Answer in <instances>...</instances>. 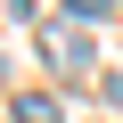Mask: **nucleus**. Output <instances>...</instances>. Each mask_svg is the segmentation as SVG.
Returning a JSON list of instances; mask_svg holds the SVG:
<instances>
[{"mask_svg":"<svg viewBox=\"0 0 123 123\" xmlns=\"http://www.w3.org/2000/svg\"><path fill=\"white\" fill-rule=\"evenodd\" d=\"M66 8H74V17H107V0H66Z\"/></svg>","mask_w":123,"mask_h":123,"instance_id":"7ed1b4c3","label":"nucleus"},{"mask_svg":"<svg viewBox=\"0 0 123 123\" xmlns=\"http://www.w3.org/2000/svg\"><path fill=\"white\" fill-rule=\"evenodd\" d=\"M17 123H66V115H57V98L33 90V98H17Z\"/></svg>","mask_w":123,"mask_h":123,"instance_id":"f03ea898","label":"nucleus"},{"mask_svg":"<svg viewBox=\"0 0 123 123\" xmlns=\"http://www.w3.org/2000/svg\"><path fill=\"white\" fill-rule=\"evenodd\" d=\"M49 49H57V66H66V74H90V41H82V33H57Z\"/></svg>","mask_w":123,"mask_h":123,"instance_id":"f257e3e1","label":"nucleus"}]
</instances>
